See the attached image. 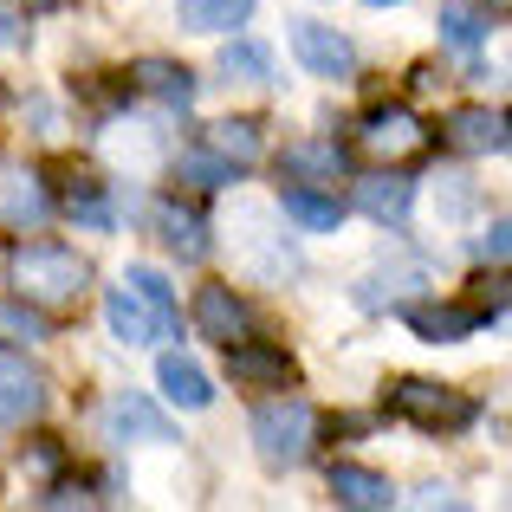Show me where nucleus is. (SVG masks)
<instances>
[{
  "label": "nucleus",
  "instance_id": "f257e3e1",
  "mask_svg": "<svg viewBox=\"0 0 512 512\" xmlns=\"http://www.w3.org/2000/svg\"><path fill=\"white\" fill-rule=\"evenodd\" d=\"M7 286L33 305H78L91 292V266H85V253L59 247V240H33V247L20 240L7 253Z\"/></svg>",
  "mask_w": 512,
  "mask_h": 512
},
{
  "label": "nucleus",
  "instance_id": "f03ea898",
  "mask_svg": "<svg viewBox=\"0 0 512 512\" xmlns=\"http://www.w3.org/2000/svg\"><path fill=\"white\" fill-rule=\"evenodd\" d=\"M318 441V409L305 396H273L253 409V448L266 467H299Z\"/></svg>",
  "mask_w": 512,
  "mask_h": 512
},
{
  "label": "nucleus",
  "instance_id": "7ed1b4c3",
  "mask_svg": "<svg viewBox=\"0 0 512 512\" xmlns=\"http://www.w3.org/2000/svg\"><path fill=\"white\" fill-rule=\"evenodd\" d=\"M389 409H396L402 422H415V428H467L474 422V402H467L461 389L422 383V376H402V383L389 389Z\"/></svg>",
  "mask_w": 512,
  "mask_h": 512
},
{
  "label": "nucleus",
  "instance_id": "20e7f679",
  "mask_svg": "<svg viewBox=\"0 0 512 512\" xmlns=\"http://www.w3.org/2000/svg\"><path fill=\"white\" fill-rule=\"evenodd\" d=\"M357 143L370 156H383V163H402V156H415L428 143V130H422V117H415L409 104H376V111L363 117Z\"/></svg>",
  "mask_w": 512,
  "mask_h": 512
},
{
  "label": "nucleus",
  "instance_id": "39448f33",
  "mask_svg": "<svg viewBox=\"0 0 512 512\" xmlns=\"http://www.w3.org/2000/svg\"><path fill=\"white\" fill-rule=\"evenodd\" d=\"M292 59L312 78H350L357 72V46H350L338 26H318V20H292Z\"/></svg>",
  "mask_w": 512,
  "mask_h": 512
},
{
  "label": "nucleus",
  "instance_id": "423d86ee",
  "mask_svg": "<svg viewBox=\"0 0 512 512\" xmlns=\"http://www.w3.org/2000/svg\"><path fill=\"white\" fill-rule=\"evenodd\" d=\"M221 350H227V376L247 383V389H292V383H299V363H292L279 344L234 338V344H221Z\"/></svg>",
  "mask_w": 512,
  "mask_h": 512
},
{
  "label": "nucleus",
  "instance_id": "0eeeda50",
  "mask_svg": "<svg viewBox=\"0 0 512 512\" xmlns=\"http://www.w3.org/2000/svg\"><path fill=\"white\" fill-rule=\"evenodd\" d=\"M104 318H111V331H117L124 344H156V338H175V331H182V325H169V318L156 312V305L143 299L130 279H124V286H111V299H104Z\"/></svg>",
  "mask_w": 512,
  "mask_h": 512
},
{
  "label": "nucleus",
  "instance_id": "6e6552de",
  "mask_svg": "<svg viewBox=\"0 0 512 512\" xmlns=\"http://www.w3.org/2000/svg\"><path fill=\"white\" fill-rule=\"evenodd\" d=\"M39 415H46V376L26 357H7V350H0V422L20 428V422H39Z\"/></svg>",
  "mask_w": 512,
  "mask_h": 512
},
{
  "label": "nucleus",
  "instance_id": "1a4fd4ad",
  "mask_svg": "<svg viewBox=\"0 0 512 512\" xmlns=\"http://www.w3.org/2000/svg\"><path fill=\"white\" fill-rule=\"evenodd\" d=\"M441 137H448L454 150H467V156H500V150H506V111H487V104H461V111H448Z\"/></svg>",
  "mask_w": 512,
  "mask_h": 512
},
{
  "label": "nucleus",
  "instance_id": "9d476101",
  "mask_svg": "<svg viewBox=\"0 0 512 512\" xmlns=\"http://www.w3.org/2000/svg\"><path fill=\"white\" fill-rule=\"evenodd\" d=\"M46 214H52L46 182H39L33 169H20V163H0V221L7 227H39Z\"/></svg>",
  "mask_w": 512,
  "mask_h": 512
},
{
  "label": "nucleus",
  "instance_id": "9b49d317",
  "mask_svg": "<svg viewBox=\"0 0 512 512\" xmlns=\"http://www.w3.org/2000/svg\"><path fill=\"white\" fill-rule=\"evenodd\" d=\"M247 299H240L234 286H201L195 292V331L201 338H214V344H234V338H247Z\"/></svg>",
  "mask_w": 512,
  "mask_h": 512
},
{
  "label": "nucleus",
  "instance_id": "f8f14e48",
  "mask_svg": "<svg viewBox=\"0 0 512 512\" xmlns=\"http://www.w3.org/2000/svg\"><path fill=\"white\" fill-rule=\"evenodd\" d=\"M402 325H409L422 344H461V338H474V325H480V318L467 312V305H435V299H415V305H402Z\"/></svg>",
  "mask_w": 512,
  "mask_h": 512
},
{
  "label": "nucleus",
  "instance_id": "ddd939ff",
  "mask_svg": "<svg viewBox=\"0 0 512 512\" xmlns=\"http://www.w3.org/2000/svg\"><path fill=\"white\" fill-rule=\"evenodd\" d=\"M156 234H163V247L182 253V260H208V214H201L195 201H163V208H156Z\"/></svg>",
  "mask_w": 512,
  "mask_h": 512
},
{
  "label": "nucleus",
  "instance_id": "4468645a",
  "mask_svg": "<svg viewBox=\"0 0 512 512\" xmlns=\"http://www.w3.org/2000/svg\"><path fill=\"white\" fill-rule=\"evenodd\" d=\"M104 428H111V441H175V422L163 409H150L143 396H117L104 409Z\"/></svg>",
  "mask_w": 512,
  "mask_h": 512
},
{
  "label": "nucleus",
  "instance_id": "2eb2a0df",
  "mask_svg": "<svg viewBox=\"0 0 512 512\" xmlns=\"http://www.w3.org/2000/svg\"><path fill=\"white\" fill-rule=\"evenodd\" d=\"M357 208L370 214V221H383V227H402L409 208H415V182L409 175H363L357 182Z\"/></svg>",
  "mask_w": 512,
  "mask_h": 512
},
{
  "label": "nucleus",
  "instance_id": "dca6fc26",
  "mask_svg": "<svg viewBox=\"0 0 512 512\" xmlns=\"http://www.w3.org/2000/svg\"><path fill=\"white\" fill-rule=\"evenodd\" d=\"M331 500L357 506V512H389V506H396V487H389L383 474H370V467L338 461V467H331Z\"/></svg>",
  "mask_w": 512,
  "mask_h": 512
},
{
  "label": "nucleus",
  "instance_id": "f3484780",
  "mask_svg": "<svg viewBox=\"0 0 512 512\" xmlns=\"http://www.w3.org/2000/svg\"><path fill=\"white\" fill-rule=\"evenodd\" d=\"M130 85L150 91V98H163V104H175V111L195 104V72L175 65V59H137V65H130Z\"/></svg>",
  "mask_w": 512,
  "mask_h": 512
},
{
  "label": "nucleus",
  "instance_id": "a211bd4d",
  "mask_svg": "<svg viewBox=\"0 0 512 512\" xmlns=\"http://www.w3.org/2000/svg\"><path fill=\"white\" fill-rule=\"evenodd\" d=\"M279 214H286V221H299L305 234H338L344 201L338 195H318V188H305V182H292L286 195H279Z\"/></svg>",
  "mask_w": 512,
  "mask_h": 512
},
{
  "label": "nucleus",
  "instance_id": "6ab92c4d",
  "mask_svg": "<svg viewBox=\"0 0 512 512\" xmlns=\"http://www.w3.org/2000/svg\"><path fill=\"white\" fill-rule=\"evenodd\" d=\"M156 383H163V396L175 402V409H208L214 402V383L201 376V363L182 357V350H169V357L156 363Z\"/></svg>",
  "mask_w": 512,
  "mask_h": 512
},
{
  "label": "nucleus",
  "instance_id": "aec40b11",
  "mask_svg": "<svg viewBox=\"0 0 512 512\" xmlns=\"http://www.w3.org/2000/svg\"><path fill=\"white\" fill-rule=\"evenodd\" d=\"M175 20H182V33H234L253 20V0H182Z\"/></svg>",
  "mask_w": 512,
  "mask_h": 512
},
{
  "label": "nucleus",
  "instance_id": "412c9836",
  "mask_svg": "<svg viewBox=\"0 0 512 512\" xmlns=\"http://www.w3.org/2000/svg\"><path fill=\"white\" fill-rule=\"evenodd\" d=\"M208 150L214 156H227V163H260V124H253V117H221V124H208Z\"/></svg>",
  "mask_w": 512,
  "mask_h": 512
},
{
  "label": "nucleus",
  "instance_id": "4be33fe9",
  "mask_svg": "<svg viewBox=\"0 0 512 512\" xmlns=\"http://www.w3.org/2000/svg\"><path fill=\"white\" fill-rule=\"evenodd\" d=\"M175 175H182L195 195H214V188H227V182H240V163H227V156H214L208 143L201 150H188V156H175Z\"/></svg>",
  "mask_w": 512,
  "mask_h": 512
},
{
  "label": "nucleus",
  "instance_id": "5701e85b",
  "mask_svg": "<svg viewBox=\"0 0 512 512\" xmlns=\"http://www.w3.org/2000/svg\"><path fill=\"white\" fill-rule=\"evenodd\" d=\"M221 72L240 78V85H273V52L260 39H227L221 46Z\"/></svg>",
  "mask_w": 512,
  "mask_h": 512
},
{
  "label": "nucleus",
  "instance_id": "b1692460",
  "mask_svg": "<svg viewBox=\"0 0 512 512\" xmlns=\"http://www.w3.org/2000/svg\"><path fill=\"white\" fill-rule=\"evenodd\" d=\"M350 163L344 143H292L286 156H279V175H292V182H305V175H338Z\"/></svg>",
  "mask_w": 512,
  "mask_h": 512
},
{
  "label": "nucleus",
  "instance_id": "393cba45",
  "mask_svg": "<svg viewBox=\"0 0 512 512\" xmlns=\"http://www.w3.org/2000/svg\"><path fill=\"white\" fill-rule=\"evenodd\" d=\"M0 338H7V344H46L52 318L39 312L33 299H0Z\"/></svg>",
  "mask_w": 512,
  "mask_h": 512
},
{
  "label": "nucleus",
  "instance_id": "a878e982",
  "mask_svg": "<svg viewBox=\"0 0 512 512\" xmlns=\"http://www.w3.org/2000/svg\"><path fill=\"white\" fill-rule=\"evenodd\" d=\"M480 39H487V20H480L474 7H441V46L480 52Z\"/></svg>",
  "mask_w": 512,
  "mask_h": 512
},
{
  "label": "nucleus",
  "instance_id": "bb28decb",
  "mask_svg": "<svg viewBox=\"0 0 512 512\" xmlns=\"http://www.w3.org/2000/svg\"><path fill=\"white\" fill-rule=\"evenodd\" d=\"M124 279H130V286H137V292H143V299H150V305H156V312H163V318H169V325H182V318H175V292H169V279H163V273H156V266H130V273H124Z\"/></svg>",
  "mask_w": 512,
  "mask_h": 512
},
{
  "label": "nucleus",
  "instance_id": "cd10ccee",
  "mask_svg": "<svg viewBox=\"0 0 512 512\" xmlns=\"http://www.w3.org/2000/svg\"><path fill=\"white\" fill-rule=\"evenodd\" d=\"M480 260H506V221H493V234L480 240Z\"/></svg>",
  "mask_w": 512,
  "mask_h": 512
},
{
  "label": "nucleus",
  "instance_id": "c85d7f7f",
  "mask_svg": "<svg viewBox=\"0 0 512 512\" xmlns=\"http://www.w3.org/2000/svg\"><path fill=\"white\" fill-rule=\"evenodd\" d=\"M0 46H20V20H13L7 0H0Z\"/></svg>",
  "mask_w": 512,
  "mask_h": 512
},
{
  "label": "nucleus",
  "instance_id": "c756f323",
  "mask_svg": "<svg viewBox=\"0 0 512 512\" xmlns=\"http://www.w3.org/2000/svg\"><path fill=\"white\" fill-rule=\"evenodd\" d=\"M20 13H65V7H78V0H13Z\"/></svg>",
  "mask_w": 512,
  "mask_h": 512
},
{
  "label": "nucleus",
  "instance_id": "7c9ffc66",
  "mask_svg": "<svg viewBox=\"0 0 512 512\" xmlns=\"http://www.w3.org/2000/svg\"><path fill=\"white\" fill-rule=\"evenodd\" d=\"M46 506H91V493H78V487H59V493H46Z\"/></svg>",
  "mask_w": 512,
  "mask_h": 512
},
{
  "label": "nucleus",
  "instance_id": "2f4dec72",
  "mask_svg": "<svg viewBox=\"0 0 512 512\" xmlns=\"http://www.w3.org/2000/svg\"><path fill=\"white\" fill-rule=\"evenodd\" d=\"M363 7H402V0H363Z\"/></svg>",
  "mask_w": 512,
  "mask_h": 512
},
{
  "label": "nucleus",
  "instance_id": "473e14b6",
  "mask_svg": "<svg viewBox=\"0 0 512 512\" xmlns=\"http://www.w3.org/2000/svg\"><path fill=\"white\" fill-rule=\"evenodd\" d=\"M0 104H7V85H0Z\"/></svg>",
  "mask_w": 512,
  "mask_h": 512
}]
</instances>
